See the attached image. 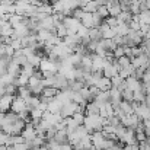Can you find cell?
Wrapping results in <instances>:
<instances>
[{"label": "cell", "instance_id": "cell-1", "mask_svg": "<svg viewBox=\"0 0 150 150\" xmlns=\"http://www.w3.org/2000/svg\"><path fill=\"white\" fill-rule=\"evenodd\" d=\"M103 117H100L99 114H92V115H85V121H83V125L85 128L89 131V133H93V131H100L102 127H103Z\"/></svg>", "mask_w": 150, "mask_h": 150}, {"label": "cell", "instance_id": "cell-2", "mask_svg": "<svg viewBox=\"0 0 150 150\" xmlns=\"http://www.w3.org/2000/svg\"><path fill=\"white\" fill-rule=\"evenodd\" d=\"M77 111H83V109L79 106V103L70 100V102H67V103H64V105L61 106L60 115H61L63 118H67V117H71V115H73L74 112H77Z\"/></svg>", "mask_w": 150, "mask_h": 150}, {"label": "cell", "instance_id": "cell-3", "mask_svg": "<svg viewBox=\"0 0 150 150\" xmlns=\"http://www.w3.org/2000/svg\"><path fill=\"white\" fill-rule=\"evenodd\" d=\"M63 23H64V26L67 28V35L76 34L77 28L80 26V21H79V19H76L74 16H64Z\"/></svg>", "mask_w": 150, "mask_h": 150}, {"label": "cell", "instance_id": "cell-4", "mask_svg": "<svg viewBox=\"0 0 150 150\" xmlns=\"http://www.w3.org/2000/svg\"><path fill=\"white\" fill-rule=\"evenodd\" d=\"M10 109H12V112H15V114H21V112H25V111H29V108H28V105H26V102L23 98H21V96H15L13 100H12V105H10Z\"/></svg>", "mask_w": 150, "mask_h": 150}, {"label": "cell", "instance_id": "cell-5", "mask_svg": "<svg viewBox=\"0 0 150 150\" xmlns=\"http://www.w3.org/2000/svg\"><path fill=\"white\" fill-rule=\"evenodd\" d=\"M13 98H15V95H9V93H3L0 96V112H7L10 109Z\"/></svg>", "mask_w": 150, "mask_h": 150}, {"label": "cell", "instance_id": "cell-6", "mask_svg": "<svg viewBox=\"0 0 150 150\" xmlns=\"http://www.w3.org/2000/svg\"><path fill=\"white\" fill-rule=\"evenodd\" d=\"M106 9H108V13L109 16H118L121 13V6H120V0H109L106 4Z\"/></svg>", "mask_w": 150, "mask_h": 150}, {"label": "cell", "instance_id": "cell-7", "mask_svg": "<svg viewBox=\"0 0 150 150\" xmlns=\"http://www.w3.org/2000/svg\"><path fill=\"white\" fill-rule=\"evenodd\" d=\"M63 42H64L66 45H69L71 50L74 51V48H76L77 45H80V44H82V40H80L76 34H71V35L64 37V38H63Z\"/></svg>", "mask_w": 150, "mask_h": 150}, {"label": "cell", "instance_id": "cell-8", "mask_svg": "<svg viewBox=\"0 0 150 150\" xmlns=\"http://www.w3.org/2000/svg\"><path fill=\"white\" fill-rule=\"evenodd\" d=\"M125 86H127V89H130V91L136 92V91H140L143 85H142V82H140L137 77L130 76V77H127V79H125Z\"/></svg>", "mask_w": 150, "mask_h": 150}, {"label": "cell", "instance_id": "cell-9", "mask_svg": "<svg viewBox=\"0 0 150 150\" xmlns=\"http://www.w3.org/2000/svg\"><path fill=\"white\" fill-rule=\"evenodd\" d=\"M95 86H96L99 91H109L111 86H112V85H111V79L102 76V77H99V80L95 83Z\"/></svg>", "mask_w": 150, "mask_h": 150}, {"label": "cell", "instance_id": "cell-10", "mask_svg": "<svg viewBox=\"0 0 150 150\" xmlns=\"http://www.w3.org/2000/svg\"><path fill=\"white\" fill-rule=\"evenodd\" d=\"M6 71L9 73V74H12V76H19V73H21V66L18 64V63H15L13 60H10L9 61V64H7V67H6Z\"/></svg>", "mask_w": 150, "mask_h": 150}, {"label": "cell", "instance_id": "cell-11", "mask_svg": "<svg viewBox=\"0 0 150 150\" xmlns=\"http://www.w3.org/2000/svg\"><path fill=\"white\" fill-rule=\"evenodd\" d=\"M80 23H82L83 26H86L88 29L93 28V18H92V13L85 12V13H83V16H82V19H80Z\"/></svg>", "mask_w": 150, "mask_h": 150}, {"label": "cell", "instance_id": "cell-12", "mask_svg": "<svg viewBox=\"0 0 150 150\" xmlns=\"http://www.w3.org/2000/svg\"><path fill=\"white\" fill-rule=\"evenodd\" d=\"M79 93L82 95V98L86 100V102L95 99V95L92 93V91H91V88H89V86H83V88L79 91Z\"/></svg>", "mask_w": 150, "mask_h": 150}, {"label": "cell", "instance_id": "cell-13", "mask_svg": "<svg viewBox=\"0 0 150 150\" xmlns=\"http://www.w3.org/2000/svg\"><path fill=\"white\" fill-rule=\"evenodd\" d=\"M26 60H28V64H31L32 67H38L40 66V61H41V55H40V52L35 51L31 55H28Z\"/></svg>", "mask_w": 150, "mask_h": 150}, {"label": "cell", "instance_id": "cell-14", "mask_svg": "<svg viewBox=\"0 0 150 150\" xmlns=\"http://www.w3.org/2000/svg\"><path fill=\"white\" fill-rule=\"evenodd\" d=\"M98 7H99V4H98V1L96 0H89L82 9H83V12H89V13H95L96 10H98Z\"/></svg>", "mask_w": 150, "mask_h": 150}, {"label": "cell", "instance_id": "cell-15", "mask_svg": "<svg viewBox=\"0 0 150 150\" xmlns=\"http://www.w3.org/2000/svg\"><path fill=\"white\" fill-rule=\"evenodd\" d=\"M54 32H55V35H57V37H60L61 40H63L64 37H67V28L64 26V23H63V22H60V23H57V25H55Z\"/></svg>", "mask_w": 150, "mask_h": 150}, {"label": "cell", "instance_id": "cell-16", "mask_svg": "<svg viewBox=\"0 0 150 150\" xmlns=\"http://www.w3.org/2000/svg\"><path fill=\"white\" fill-rule=\"evenodd\" d=\"M131 18H133V15L130 12H122L121 10V13L117 16V22L118 23H128L131 21Z\"/></svg>", "mask_w": 150, "mask_h": 150}, {"label": "cell", "instance_id": "cell-17", "mask_svg": "<svg viewBox=\"0 0 150 150\" xmlns=\"http://www.w3.org/2000/svg\"><path fill=\"white\" fill-rule=\"evenodd\" d=\"M115 31H117V35H121V37H125L130 31V26L128 23H118L115 26Z\"/></svg>", "mask_w": 150, "mask_h": 150}, {"label": "cell", "instance_id": "cell-18", "mask_svg": "<svg viewBox=\"0 0 150 150\" xmlns=\"http://www.w3.org/2000/svg\"><path fill=\"white\" fill-rule=\"evenodd\" d=\"M115 61H117V64H118V67H120V69L127 67V66H130V64H131V58H130L128 55H121V57L115 58Z\"/></svg>", "mask_w": 150, "mask_h": 150}, {"label": "cell", "instance_id": "cell-19", "mask_svg": "<svg viewBox=\"0 0 150 150\" xmlns=\"http://www.w3.org/2000/svg\"><path fill=\"white\" fill-rule=\"evenodd\" d=\"M117 37V31H115V26H109L108 29H105L103 32H102V38L103 40H114Z\"/></svg>", "mask_w": 150, "mask_h": 150}, {"label": "cell", "instance_id": "cell-20", "mask_svg": "<svg viewBox=\"0 0 150 150\" xmlns=\"http://www.w3.org/2000/svg\"><path fill=\"white\" fill-rule=\"evenodd\" d=\"M88 35H89V38L92 41H99V40H102V34H100V31L98 28H91L88 31Z\"/></svg>", "mask_w": 150, "mask_h": 150}, {"label": "cell", "instance_id": "cell-21", "mask_svg": "<svg viewBox=\"0 0 150 150\" xmlns=\"http://www.w3.org/2000/svg\"><path fill=\"white\" fill-rule=\"evenodd\" d=\"M7 21H9V23L15 28L16 25H19V23L23 21V16H22V15H18V13H13V15H10V16H9V19H7Z\"/></svg>", "mask_w": 150, "mask_h": 150}, {"label": "cell", "instance_id": "cell-22", "mask_svg": "<svg viewBox=\"0 0 150 150\" xmlns=\"http://www.w3.org/2000/svg\"><path fill=\"white\" fill-rule=\"evenodd\" d=\"M34 71H35V67H32V66L28 64V63L21 67V74H25L26 77H31V76L34 74Z\"/></svg>", "mask_w": 150, "mask_h": 150}, {"label": "cell", "instance_id": "cell-23", "mask_svg": "<svg viewBox=\"0 0 150 150\" xmlns=\"http://www.w3.org/2000/svg\"><path fill=\"white\" fill-rule=\"evenodd\" d=\"M18 96H21V98H23V99H26V98H29L32 93H31V91H29V88H26V86H19L18 88Z\"/></svg>", "mask_w": 150, "mask_h": 150}, {"label": "cell", "instance_id": "cell-24", "mask_svg": "<svg viewBox=\"0 0 150 150\" xmlns=\"http://www.w3.org/2000/svg\"><path fill=\"white\" fill-rule=\"evenodd\" d=\"M71 118L76 121V124H77V125H83V121H85V114H83L82 111H77V112H74V114L71 115Z\"/></svg>", "mask_w": 150, "mask_h": 150}, {"label": "cell", "instance_id": "cell-25", "mask_svg": "<svg viewBox=\"0 0 150 150\" xmlns=\"http://www.w3.org/2000/svg\"><path fill=\"white\" fill-rule=\"evenodd\" d=\"M10 45L13 47V50H15V51L22 50V48H23V44H22V38H12V41H10Z\"/></svg>", "mask_w": 150, "mask_h": 150}, {"label": "cell", "instance_id": "cell-26", "mask_svg": "<svg viewBox=\"0 0 150 150\" xmlns=\"http://www.w3.org/2000/svg\"><path fill=\"white\" fill-rule=\"evenodd\" d=\"M122 83H124V79H122V77H120L118 74H117V76H114V77H111V85H112V86L120 88Z\"/></svg>", "mask_w": 150, "mask_h": 150}, {"label": "cell", "instance_id": "cell-27", "mask_svg": "<svg viewBox=\"0 0 150 150\" xmlns=\"http://www.w3.org/2000/svg\"><path fill=\"white\" fill-rule=\"evenodd\" d=\"M121 93H122V99L124 100H128V102H131V100H133V93H134L133 91H130V89H127V88H125Z\"/></svg>", "mask_w": 150, "mask_h": 150}, {"label": "cell", "instance_id": "cell-28", "mask_svg": "<svg viewBox=\"0 0 150 150\" xmlns=\"http://www.w3.org/2000/svg\"><path fill=\"white\" fill-rule=\"evenodd\" d=\"M105 19H106V21H105V23H106V25H109L111 28L118 25V22H117V18H115V16H106Z\"/></svg>", "mask_w": 150, "mask_h": 150}, {"label": "cell", "instance_id": "cell-29", "mask_svg": "<svg viewBox=\"0 0 150 150\" xmlns=\"http://www.w3.org/2000/svg\"><path fill=\"white\" fill-rule=\"evenodd\" d=\"M7 139H9V134H6V133L0 128V146H6Z\"/></svg>", "mask_w": 150, "mask_h": 150}, {"label": "cell", "instance_id": "cell-30", "mask_svg": "<svg viewBox=\"0 0 150 150\" xmlns=\"http://www.w3.org/2000/svg\"><path fill=\"white\" fill-rule=\"evenodd\" d=\"M96 13L98 15H100L103 19L106 18V16H109V13H108V9H106V6H99L98 7V10H96Z\"/></svg>", "mask_w": 150, "mask_h": 150}, {"label": "cell", "instance_id": "cell-31", "mask_svg": "<svg viewBox=\"0 0 150 150\" xmlns=\"http://www.w3.org/2000/svg\"><path fill=\"white\" fill-rule=\"evenodd\" d=\"M83 13H85V12H83V9H82V7H80V9L77 7V9H74V10H73V16H74L76 19H79V21L82 19Z\"/></svg>", "mask_w": 150, "mask_h": 150}, {"label": "cell", "instance_id": "cell-32", "mask_svg": "<svg viewBox=\"0 0 150 150\" xmlns=\"http://www.w3.org/2000/svg\"><path fill=\"white\" fill-rule=\"evenodd\" d=\"M112 54H114V57H115V58H118V57L124 55V47H117L115 50L112 51Z\"/></svg>", "mask_w": 150, "mask_h": 150}, {"label": "cell", "instance_id": "cell-33", "mask_svg": "<svg viewBox=\"0 0 150 150\" xmlns=\"http://www.w3.org/2000/svg\"><path fill=\"white\" fill-rule=\"evenodd\" d=\"M96 1H98V4H99V6H105L109 0H96Z\"/></svg>", "mask_w": 150, "mask_h": 150}, {"label": "cell", "instance_id": "cell-34", "mask_svg": "<svg viewBox=\"0 0 150 150\" xmlns=\"http://www.w3.org/2000/svg\"><path fill=\"white\" fill-rule=\"evenodd\" d=\"M3 117H4V112H0V121L3 120Z\"/></svg>", "mask_w": 150, "mask_h": 150}, {"label": "cell", "instance_id": "cell-35", "mask_svg": "<svg viewBox=\"0 0 150 150\" xmlns=\"http://www.w3.org/2000/svg\"><path fill=\"white\" fill-rule=\"evenodd\" d=\"M1 95H3V88L0 86V96H1Z\"/></svg>", "mask_w": 150, "mask_h": 150}, {"label": "cell", "instance_id": "cell-36", "mask_svg": "<svg viewBox=\"0 0 150 150\" xmlns=\"http://www.w3.org/2000/svg\"><path fill=\"white\" fill-rule=\"evenodd\" d=\"M0 1H1V0H0Z\"/></svg>", "mask_w": 150, "mask_h": 150}]
</instances>
